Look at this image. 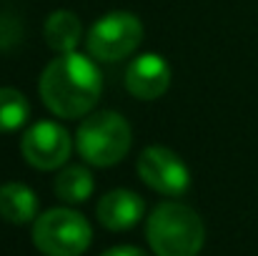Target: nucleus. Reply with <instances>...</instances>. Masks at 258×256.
Instances as JSON below:
<instances>
[{
	"mask_svg": "<svg viewBox=\"0 0 258 256\" xmlns=\"http://www.w3.org/2000/svg\"><path fill=\"white\" fill-rule=\"evenodd\" d=\"M90 224L73 209H50L33 226V244L45 256H81L90 246Z\"/></svg>",
	"mask_w": 258,
	"mask_h": 256,
	"instance_id": "20e7f679",
	"label": "nucleus"
},
{
	"mask_svg": "<svg viewBox=\"0 0 258 256\" xmlns=\"http://www.w3.org/2000/svg\"><path fill=\"white\" fill-rule=\"evenodd\" d=\"M131 123L115 111H100L86 116L76 133L78 153L86 159V164L100 169L120 164L131 148Z\"/></svg>",
	"mask_w": 258,
	"mask_h": 256,
	"instance_id": "7ed1b4c3",
	"label": "nucleus"
},
{
	"mask_svg": "<svg viewBox=\"0 0 258 256\" xmlns=\"http://www.w3.org/2000/svg\"><path fill=\"white\" fill-rule=\"evenodd\" d=\"M71 148L73 146H71L68 131L60 123H55V121H38L20 138L23 159L33 169H40V171L60 169L68 161Z\"/></svg>",
	"mask_w": 258,
	"mask_h": 256,
	"instance_id": "423d86ee",
	"label": "nucleus"
},
{
	"mask_svg": "<svg viewBox=\"0 0 258 256\" xmlns=\"http://www.w3.org/2000/svg\"><path fill=\"white\" fill-rule=\"evenodd\" d=\"M171 85V66L158 53H143L125 68V88L138 100H156Z\"/></svg>",
	"mask_w": 258,
	"mask_h": 256,
	"instance_id": "6e6552de",
	"label": "nucleus"
},
{
	"mask_svg": "<svg viewBox=\"0 0 258 256\" xmlns=\"http://www.w3.org/2000/svg\"><path fill=\"white\" fill-rule=\"evenodd\" d=\"M100 256H146V251H141L138 246H113Z\"/></svg>",
	"mask_w": 258,
	"mask_h": 256,
	"instance_id": "4468645a",
	"label": "nucleus"
},
{
	"mask_svg": "<svg viewBox=\"0 0 258 256\" xmlns=\"http://www.w3.org/2000/svg\"><path fill=\"white\" fill-rule=\"evenodd\" d=\"M138 176L158 193L180 196L190 186V171L178 153L166 146H148L138 156Z\"/></svg>",
	"mask_w": 258,
	"mask_h": 256,
	"instance_id": "0eeeda50",
	"label": "nucleus"
},
{
	"mask_svg": "<svg viewBox=\"0 0 258 256\" xmlns=\"http://www.w3.org/2000/svg\"><path fill=\"white\" fill-rule=\"evenodd\" d=\"M40 100L58 118L88 116L103 93V78L98 66L81 53H60L40 73Z\"/></svg>",
	"mask_w": 258,
	"mask_h": 256,
	"instance_id": "f257e3e1",
	"label": "nucleus"
},
{
	"mask_svg": "<svg viewBox=\"0 0 258 256\" xmlns=\"http://www.w3.org/2000/svg\"><path fill=\"white\" fill-rule=\"evenodd\" d=\"M55 193L66 203H83L93 193V176L86 166H66L55 178Z\"/></svg>",
	"mask_w": 258,
	"mask_h": 256,
	"instance_id": "f8f14e48",
	"label": "nucleus"
},
{
	"mask_svg": "<svg viewBox=\"0 0 258 256\" xmlns=\"http://www.w3.org/2000/svg\"><path fill=\"white\" fill-rule=\"evenodd\" d=\"M143 40V23L138 15L115 10L103 15L90 25L86 35V48L95 61L115 63L128 58Z\"/></svg>",
	"mask_w": 258,
	"mask_h": 256,
	"instance_id": "39448f33",
	"label": "nucleus"
},
{
	"mask_svg": "<svg viewBox=\"0 0 258 256\" xmlns=\"http://www.w3.org/2000/svg\"><path fill=\"white\" fill-rule=\"evenodd\" d=\"M38 214V196L25 183H3L0 186V216L10 224H28Z\"/></svg>",
	"mask_w": 258,
	"mask_h": 256,
	"instance_id": "9b49d317",
	"label": "nucleus"
},
{
	"mask_svg": "<svg viewBox=\"0 0 258 256\" xmlns=\"http://www.w3.org/2000/svg\"><path fill=\"white\" fill-rule=\"evenodd\" d=\"M143 211H146L143 198L128 188H115L98 201V221L110 231L133 229L143 219Z\"/></svg>",
	"mask_w": 258,
	"mask_h": 256,
	"instance_id": "1a4fd4ad",
	"label": "nucleus"
},
{
	"mask_svg": "<svg viewBox=\"0 0 258 256\" xmlns=\"http://www.w3.org/2000/svg\"><path fill=\"white\" fill-rule=\"evenodd\" d=\"M43 35L55 53H73L83 40V23L71 10H55L48 15Z\"/></svg>",
	"mask_w": 258,
	"mask_h": 256,
	"instance_id": "9d476101",
	"label": "nucleus"
},
{
	"mask_svg": "<svg viewBox=\"0 0 258 256\" xmlns=\"http://www.w3.org/2000/svg\"><path fill=\"white\" fill-rule=\"evenodd\" d=\"M146 236L156 256H198L206 229L190 206L166 201L151 211L146 221Z\"/></svg>",
	"mask_w": 258,
	"mask_h": 256,
	"instance_id": "f03ea898",
	"label": "nucleus"
},
{
	"mask_svg": "<svg viewBox=\"0 0 258 256\" xmlns=\"http://www.w3.org/2000/svg\"><path fill=\"white\" fill-rule=\"evenodd\" d=\"M30 116L28 98L15 88H0V131L20 128Z\"/></svg>",
	"mask_w": 258,
	"mask_h": 256,
	"instance_id": "ddd939ff",
	"label": "nucleus"
}]
</instances>
